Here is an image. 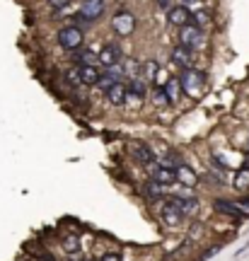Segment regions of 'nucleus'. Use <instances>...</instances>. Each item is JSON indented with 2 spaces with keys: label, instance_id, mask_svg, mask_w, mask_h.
I'll return each mask as SVG.
<instances>
[{
  "label": "nucleus",
  "instance_id": "33",
  "mask_svg": "<svg viewBox=\"0 0 249 261\" xmlns=\"http://www.w3.org/2000/svg\"><path fill=\"white\" fill-rule=\"evenodd\" d=\"M196 3H201V0H182V5H184V8L186 5H196Z\"/></svg>",
  "mask_w": 249,
  "mask_h": 261
},
{
  "label": "nucleus",
  "instance_id": "19",
  "mask_svg": "<svg viewBox=\"0 0 249 261\" xmlns=\"http://www.w3.org/2000/svg\"><path fill=\"white\" fill-rule=\"evenodd\" d=\"M61 247L65 254H78L80 252V237L78 234H63L61 237Z\"/></svg>",
  "mask_w": 249,
  "mask_h": 261
},
{
  "label": "nucleus",
  "instance_id": "30",
  "mask_svg": "<svg viewBox=\"0 0 249 261\" xmlns=\"http://www.w3.org/2000/svg\"><path fill=\"white\" fill-rule=\"evenodd\" d=\"M235 203L240 205V208L244 211V213H249V196H242L240 201H235Z\"/></svg>",
  "mask_w": 249,
  "mask_h": 261
},
{
  "label": "nucleus",
  "instance_id": "20",
  "mask_svg": "<svg viewBox=\"0 0 249 261\" xmlns=\"http://www.w3.org/2000/svg\"><path fill=\"white\" fill-rule=\"evenodd\" d=\"M70 56H73V61H78V65H94V61H97V56H94L92 51H87V48H78V51H70Z\"/></svg>",
  "mask_w": 249,
  "mask_h": 261
},
{
  "label": "nucleus",
  "instance_id": "10",
  "mask_svg": "<svg viewBox=\"0 0 249 261\" xmlns=\"http://www.w3.org/2000/svg\"><path fill=\"white\" fill-rule=\"evenodd\" d=\"M175 174H177V184H184V187H189V189L198 184V174H196L189 165H184V162H179L175 167Z\"/></svg>",
  "mask_w": 249,
  "mask_h": 261
},
{
  "label": "nucleus",
  "instance_id": "8",
  "mask_svg": "<svg viewBox=\"0 0 249 261\" xmlns=\"http://www.w3.org/2000/svg\"><path fill=\"white\" fill-rule=\"evenodd\" d=\"M97 61H99V65H107V68L119 65V61H121V46L116 44V41L104 44V46H102V51L97 54Z\"/></svg>",
  "mask_w": 249,
  "mask_h": 261
},
{
  "label": "nucleus",
  "instance_id": "36",
  "mask_svg": "<svg viewBox=\"0 0 249 261\" xmlns=\"http://www.w3.org/2000/svg\"><path fill=\"white\" fill-rule=\"evenodd\" d=\"M83 261H92V259H83Z\"/></svg>",
  "mask_w": 249,
  "mask_h": 261
},
{
  "label": "nucleus",
  "instance_id": "22",
  "mask_svg": "<svg viewBox=\"0 0 249 261\" xmlns=\"http://www.w3.org/2000/svg\"><path fill=\"white\" fill-rule=\"evenodd\" d=\"M162 90L167 92L169 102L175 104V102H177V97H179V80H177V77H169V80H167V85L162 87Z\"/></svg>",
  "mask_w": 249,
  "mask_h": 261
},
{
  "label": "nucleus",
  "instance_id": "12",
  "mask_svg": "<svg viewBox=\"0 0 249 261\" xmlns=\"http://www.w3.org/2000/svg\"><path fill=\"white\" fill-rule=\"evenodd\" d=\"M189 17H191V12H189L184 5H175V8L167 10V22H169L172 27H184V24H189Z\"/></svg>",
  "mask_w": 249,
  "mask_h": 261
},
{
  "label": "nucleus",
  "instance_id": "3",
  "mask_svg": "<svg viewBox=\"0 0 249 261\" xmlns=\"http://www.w3.org/2000/svg\"><path fill=\"white\" fill-rule=\"evenodd\" d=\"M58 44L65 48V51H78V48L83 46V32L78 27H61L58 32Z\"/></svg>",
  "mask_w": 249,
  "mask_h": 261
},
{
  "label": "nucleus",
  "instance_id": "7",
  "mask_svg": "<svg viewBox=\"0 0 249 261\" xmlns=\"http://www.w3.org/2000/svg\"><path fill=\"white\" fill-rule=\"evenodd\" d=\"M104 0H85L83 5H80V15L78 17L83 19V22H97V19L104 15Z\"/></svg>",
  "mask_w": 249,
  "mask_h": 261
},
{
  "label": "nucleus",
  "instance_id": "9",
  "mask_svg": "<svg viewBox=\"0 0 249 261\" xmlns=\"http://www.w3.org/2000/svg\"><path fill=\"white\" fill-rule=\"evenodd\" d=\"M153 181L160 184V187H172L177 184V174L175 167H165V165H153Z\"/></svg>",
  "mask_w": 249,
  "mask_h": 261
},
{
  "label": "nucleus",
  "instance_id": "18",
  "mask_svg": "<svg viewBox=\"0 0 249 261\" xmlns=\"http://www.w3.org/2000/svg\"><path fill=\"white\" fill-rule=\"evenodd\" d=\"M145 83H140V80H131V85L126 87V99H133V102H140L143 97H145Z\"/></svg>",
  "mask_w": 249,
  "mask_h": 261
},
{
  "label": "nucleus",
  "instance_id": "4",
  "mask_svg": "<svg viewBox=\"0 0 249 261\" xmlns=\"http://www.w3.org/2000/svg\"><path fill=\"white\" fill-rule=\"evenodd\" d=\"M179 87H182L184 92H189V94L201 92L203 73H198V70H194V68H186L184 73H182V77H179Z\"/></svg>",
  "mask_w": 249,
  "mask_h": 261
},
{
  "label": "nucleus",
  "instance_id": "11",
  "mask_svg": "<svg viewBox=\"0 0 249 261\" xmlns=\"http://www.w3.org/2000/svg\"><path fill=\"white\" fill-rule=\"evenodd\" d=\"M160 218H162V223L169 225V227H177V225H182V220H184L182 211H179L172 201H167V203L162 205V213H160Z\"/></svg>",
  "mask_w": 249,
  "mask_h": 261
},
{
  "label": "nucleus",
  "instance_id": "13",
  "mask_svg": "<svg viewBox=\"0 0 249 261\" xmlns=\"http://www.w3.org/2000/svg\"><path fill=\"white\" fill-rule=\"evenodd\" d=\"M169 58H172V63L175 65H182V68H191V63H194V58H191V48L186 46H175L172 48V54H169Z\"/></svg>",
  "mask_w": 249,
  "mask_h": 261
},
{
  "label": "nucleus",
  "instance_id": "31",
  "mask_svg": "<svg viewBox=\"0 0 249 261\" xmlns=\"http://www.w3.org/2000/svg\"><path fill=\"white\" fill-rule=\"evenodd\" d=\"M99 261H121V256H119V254H104V256H102V259Z\"/></svg>",
  "mask_w": 249,
  "mask_h": 261
},
{
  "label": "nucleus",
  "instance_id": "21",
  "mask_svg": "<svg viewBox=\"0 0 249 261\" xmlns=\"http://www.w3.org/2000/svg\"><path fill=\"white\" fill-rule=\"evenodd\" d=\"M189 22H191V24H194V27L203 29V27H206V24H208V22H211V15H208V12H206V10H196L194 15H191V17H189Z\"/></svg>",
  "mask_w": 249,
  "mask_h": 261
},
{
  "label": "nucleus",
  "instance_id": "2",
  "mask_svg": "<svg viewBox=\"0 0 249 261\" xmlns=\"http://www.w3.org/2000/svg\"><path fill=\"white\" fill-rule=\"evenodd\" d=\"M111 32L116 37H131L136 32V17L131 15L129 10H119L114 17H111Z\"/></svg>",
  "mask_w": 249,
  "mask_h": 261
},
{
  "label": "nucleus",
  "instance_id": "24",
  "mask_svg": "<svg viewBox=\"0 0 249 261\" xmlns=\"http://www.w3.org/2000/svg\"><path fill=\"white\" fill-rule=\"evenodd\" d=\"M119 83V80H116V75H99V80H97V87H99V90H104V92H107V90H111V87H114V85Z\"/></svg>",
  "mask_w": 249,
  "mask_h": 261
},
{
  "label": "nucleus",
  "instance_id": "25",
  "mask_svg": "<svg viewBox=\"0 0 249 261\" xmlns=\"http://www.w3.org/2000/svg\"><path fill=\"white\" fill-rule=\"evenodd\" d=\"M153 99H155V104L157 107H169V97H167V92L165 90H162V87H155V90H153Z\"/></svg>",
  "mask_w": 249,
  "mask_h": 261
},
{
  "label": "nucleus",
  "instance_id": "23",
  "mask_svg": "<svg viewBox=\"0 0 249 261\" xmlns=\"http://www.w3.org/2000/svg\"><path fill=\"white\" fill-rule=\"evenodd\" d=\"M157 73H160V65H157V61H148V63H143V75L148 77L150 83L157 77Z\"/></svg>",
  "mask_w": 249,
  "mask_h": 261
},
{
  "label": "nucleus",
  "instance_id": "14",
  "mask_svg": "<svg viewBox=\"0 0 249 261\" xmlns=\"http://www.w3.org/2000/svg\"><path fill=\"white\" fill-rule=\"evenodd\" d=\"M169 201L182 211V215H191V213H196V208H198V201H196L194 196H172Z\"/></svg>",
  "mask_w": 249,
  "mask_h": 261
},
{
  "label": "nucleus",
  "instance_id": "34",
  "mask_svg": "<svg viewBox=\"0 0 249 261\" xmlns=\"http://www.w3.org/2000/svg\"><path fill=\"white\" fill-rule=\"evenodd\" d=\"M157 3H160V8H167V10H169V0H157Z\"/></svg>",
  "mask_w": 249,
  "mask_h": 261
},
{
  "label": "nucleus",
  "instance_id": "5",
  "mask_svg": "<svg viewBox=\"0 0 249 261\" xmlns=\"http://www.w3.org/2000/svg\"><path fill=\"white\" fill-rule=\"evenodd\" d=\"M213 208H215V213L225 215V218H232V220L249 218V213H244V211H242L235 201H228V198H215V201H213Z\"/></svg>",
  "mask_w": 249,
  "mask_h": 261
},
{
  "label": "nucleus",
  "instance_id": "27",
  "mask_svg": "<svg viewBox=\"0 0 249 261\" xmlns=\"http://www.w3.org/2000/svg\"><path fill=\"white\" fill-rule=\"evenodd\" d=\"M237 189H244V187H249V169H242V172H237Z\"/></svg>",
  "mask_w": 249,
  "mask_h": 261
},
{
  "label": "nucleus",
  "instance_id": "17",
  "mask_svg": "<svg viewBox=\"0 0 249 261\" xmlns=\"http://www.w3.org/2000/svg\"><path fill=\"white\" fill-rule=\"evenodd\" d=\"M107 99H109V104H114V107H121V104L126 102V85L116 83L111 90H107Z\"/></svg>",
  "mask_w": 249,
  "mask_h": 261
},
{
  "label": "nucleus",
  "instance_id": "1",
  "mask_svg": "<svg viewBox=\"0 0 249 261\" xmlns=\"http://www.w3.org/2000/svg\"><path fill=\"white\" fill-rule=\"evenodd\" d=\"M126 150H129V155L138 165H145V167H153V165H157V155L155 150L150 148L148 143H143V140H131L129 145H126Z\"/></svg>",
  "mask_w": 249,
  "mask_h": 261
},
{
  "label": "nucleus",
  "instance_id": "26",
  "mask_svg": "<svg viewBox=\"0 0 249 261\" xmlns=\"http://www.w3.org/2000/svg\"><path fill=\"white\" fill-rule=\"evenodd\" d=\"M65 80L73 85V87L83 85V83H80V75H78V68H68V70H65Z\"/></svg>",
  "mask_w": 249,
  "mask_h": 261
},
{
  "label": "nucleus",
  "instance_id": "16",
  "mask_svg": "<svg viewBox=\"0 0 249 261\" xmlns=\"http://www.w3.org/2000/svg\"><path fill=\"white\" fill-rule=\"evenodd\" d=\"M143 196L148 198L150 203H155V201H160V198L165 196V187H160V184H155V181L150 179V181L143 184Z\"/></svg>",
  "mask_w": 249,
  "mask_h": 261
},
{
  "label": "nucleus",
  "instance_id": "35",
  "mask_svg": "<svg viewBox=\"0 0 249 261\" xmlns=\"http://www.w3.org/2000/svg\"><path fill=\"white\" fill-rule=\"evenodd\" d=\"M247 155H249V145H247Z\"/></svg>",
  "mask_w": 249,
  "mask_h": 261
},
{
  "label": "nucleus",
  "instance_id": "15",
  "mask_svg": "<svg viewBox=\"0 0 249 261\" xmlns=\"http://www.w3.org/2000/svg\"><path fill=\"white\" fill-rule=\"evenodd\" d=\"M78 75H80V83L83 85H97L102 73L97 65H78Z\"/></svg>",
  "mask_w": 249,
  "mask_h": 261
},
{
  "label": "nucleus",
  "instance_id": "28",
  "mask_svg": "<svg viewBox=\"0 0 249 261\" xmlns=\"http://www.w3.org/2000/svg\"><path fill=\"white\" fill-rule=\"evenodd\" d=\"M121 73H138V63L136 61H126L123 68H121Z\"/></svg>",
  "mask_w": 249,
  "mask_h": 261
},
{
  "label": "nucleus",
  "instance_id": "6",
  "mask_svg": "<svg viewBox=\"0 0 249 261\" xmlns=\"http://www.w3.org/2000/svg\"><path fill=\"white\" fill-rule=\"evenodd\" d=\"M179 46H186V48H198L203 41V32L198 27H194L191 22L189 24H184V27L179 29Z\"/></svg>",
  "mask_w": 249,
  "mask_h": 261
},
{
  "label": "nucleus",
  "instance_id": "32",
  "mask_svg": "<svg viewBox=\"0 0 249 261\" xmlns=\"http://www.w3.org/2000/svg\"><path fill=\"white\" fill-rule=\"evenodd\" d=\"M213 254H218V247H213V249H208V252L203 254V259H211Z\"/></svg>",
  "mask_w": 249,
  "mask_h": 261
},
{
  "label": "nucleus",
  "instance_id": "29",
  "mask_svg": "<svg viewBox=\"0 0 249 261\" xmlns=\"http://www.w3.org/2000/svg\"><path fill=\"white\" fill-rule=\"evenodd\" d=\"M48 5H51L54 10H63V8L70 5V0H48Z\"/></svg>",
  "mask_w": 249,
  "mask_h": 261
}]
</instances>
